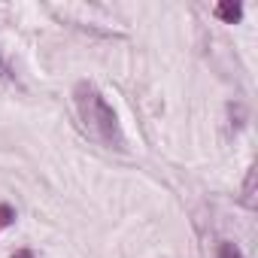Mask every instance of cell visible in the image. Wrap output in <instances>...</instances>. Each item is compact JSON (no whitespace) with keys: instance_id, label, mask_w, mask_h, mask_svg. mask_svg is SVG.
<instances>
[{"instance_id":"cell-4","label":"cell","mask_w":258,"mask_h":258,"mask_svg":"<svg viewBox=\"0 0 258 258\" xmlns=\"http://www.w3.org/2000/svg\"><path fill=\"white\" fill-rule=\"evenodd\" d=\"M219 258H243V255H240V249L234 243H222L219 246Z\"/></svg>"},{"instance_id":"cell-5","label":"cell","mask_w":258,"mask_h":258,"mask_svg":"<svg viewBox=\"0 0 258 258\" xmlns=\"http://www.w3.org/2000/svg\"><path fill=\"white\" fill-rule=\"evenodd\" d=\"M10 222H13V207L0 204V225H10Z\"/></svg>"},{"instance_id":"cell-6","label":"cell","mask_w":258,"mask_h":258,"mask_svg":"<svg viewBox=\"0 0 258 258\" xmlns=\"http://www.w3.org/2000/svg\"><path fill=\"white\" fill-rule=\"evenodd\" d=\"M13 258H34V252H28V249H22V252H16Z\"/></svg>"},{"instance_id":"cell-3","label":"cell","mask_w":258,"mask_h":258,"mask_svg":"<svg viewBox=\"0 0 258 258\" xmlns=\"http://www.w3.org/2000/svg\"><path fill=\"white\" fill-rule=\"evenodd\" d=\"M243 204L249 210H255V167L246 173V185H243Z\"/></svg>"},{"instance_id":"cell-7","label":"cell","mask_w":258,"mask_h":258,"mask_svg":"<svg viewBox=\"0 0 258 258\" xmlns=\"http://www.w3.org/2000/svg\"><path fill=\"white\" fill-rule=\"evenodd\" d=\"M0 73H4V58H0Z\"/></svg>"},{"instance_id":"cell-2","label":"cell","mask_w":258,"mask_h":258,"mask_svg":"<svg viewBox=\"0 0 258 258\" xmlns=\"http://www.w3.org/2000/svg\"><path fill=\"white\" fill-rule=\"evenodd\" d=\"M216 19H222V22L234 25V22H240V19H243V7H240V4H234V0H222V4L216 7Z\"/></svg>"},{"instance_id":"cell-1","label":"cell","mask_w":258,"mask_h":258,"mask_svg":"<svg viewBox=\"0 0 258 258\" xmlns=\"http://www.w3.org/2000/svg\"><path fill=\"white\" fill-rule=\"evenodd\" d=\"M76 106H79V115L85 121V131L94 140H100V143H106L112 149H124V137L118 131V118H115L112 106L97 94L94 85H88V82L76 85Z\"/></svg>"}]
</instances>
